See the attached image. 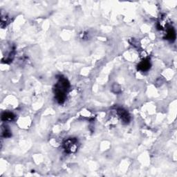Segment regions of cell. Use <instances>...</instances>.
I'll use <instances>...</instances> for the list:
<instances>
[{
	"label": "cell",
	"instance_id": "obj_5",
	"mask_svg": "<svg viewBox=\"0 0 177 177\" xmlns=\"http://www.w3.org/2000/svg\"><path fill=\"white\" fill-rule=\"evenodd\" d=\"M167 39H169L170 41H174L176 38V32L175 29L172 27L170 28L169 29L167 30V35H166Z\"/></svg>",
	"mask_w": 177,
	"mask_h": 177
},
{
	"label": "cell",
	"instance_id": "obj_7",
	"mask_svg": "<svg viewBox=\"0 0 177 177\" xmlns=\"http://www.w3.org/2000/svg\"><path fill=\"white\" fill-rule=\"evenodd\" d=\"M2 134H3V136L5 137V138H8V137L11 136L10 131L8 129H7V128H6V129L3 131Z\"/></svg>",
	"mask_w": 177,
	"mask_h": 177
},
{
	"label": "cell",
	"instance_id": "obj_2",
	"mask_svg": "<svg viewBox=\"0 0 177 177\" xmlns=\"http://www.w3.org/2000/svg\"><path fill=\"white\" fill-rule=\"evenodd\" d=\"M64 149L68 153H73L76 152L78 147V140L74 138L67 139L64 142Z\"/></svg>",
	"mask_w": 177,
	"mask_h": 177
},
{
	"label": "cell",
	"instance_id": "obj_1",
	"mask_svg": "<svg viewBox=\"0 0 177 177\" xmlns=\"http://www.w3.org/2000/svg\"><path fill=\"white\" fill-rule=\"evenodd\" d=\"M69 87V82L67 80L63 77H60L54 88L56 101L60 104H62L66 100V93Z\"/></svg>",
	"mask_w": 177,
	"mask_h": 177
},
{
	"label": "cell",
	"instance_id": "obj_6",
	"mask_svg": "<svg viewBox=\"0 0 177 177\" xmlns=\"http://www.w3.org/2000/svg\"><path fill=\"white\" fill-rule=\"evenodd\" d=\"M14 118H15V115L10 112H4L2 116V119L4 121H11Z\"/></svg>",
	"mask_w": 177,
	"mask_h": 177
},
{
	"label": "cell",
	"instance_id": "obj_3",
	"mask_svg": "<svg viewBox=\"0 0 177 177\" xmlns=\"http://www.w3.org/2000/svg\"><path fill=\"white\" fill-rule=\"evenodd\" d=\"M117 112H118V116L121 118V121L125 122V123H128L130 121V116L126 110L122 109V108H119Z\"/></svg>",
	"mask_w": 177,
	"mask_h": 177
},
{
	"label": "cell",
	"instance_id": "obj_4",
	"mask_svg": "<svg viewBox=\"0 0 177 177\" xmlns=\"http://www.w3.org/2000/svg\"><path fill=\"white\" fill-rule=\"evenodd\" d=\"M151 67L150 62L148 59L144 60L142 62H140L138 65V69L141 71H147Z\"/></svg>",
	"mask_w": 177,
	"mask_h": 177
}]
</instances>
